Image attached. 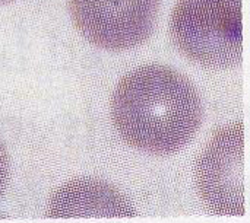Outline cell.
<instances>
[{
  "label": "cell",
  "instance_id": "obj_4",
  "mask_svg": "<svg viewBox=\"0 0 250 223\" xmlns=\"http://www.w3.org/2000/svg\"><path fill=\"white\" fill-rule=\"evenodd\" d=\"M161 0H67L79 34L103 50L125 51L152 34Z\"/></svg>",
  "mask_w": 250,
  "mask_h": 223
},
{
  "label": "cell",
  "instance_id": "obj_6",
  "mask_svg": "<svg viewBox=\"0 0 250 223\" xmlns=\"http://www.w3.org/2000/svg\"><path fill=\"white\" fill-rule=\"evenodd\" d=\"M9 172H10L9 156H7L4 145L0 142V197L3 196V193L6 190V186H7V181H9Z\"/></svg>",
  "mask_w": 250,
  "mask_h": 223
},
{
  "label": "cell",
  "instance_id": "obj_1",
  "mask_svg": "<svg viewBox=\"0 0 250 223\" xmlns=\"http://www.w3.org/2000/svg\"><path fill=\"white\" fill-rule=\"evenodd\" d=\"M202 115V101L192 80L163 64L129 72L111 98L119 136L129 146L158 156L186 148L199 131Z\"/></svg>",
  "mask_w": 250,
  "mask_h": 223
},
{
  "label": "cell",
  "instance_id": "obj_7",
  "mask_svg": "<svg viewBox=\"0 0 250 223\" xmlns=\"http://www.w3.org/2000/svg\"><path fill=\"white\" fill-rule=\"evenodd\" d=\"M13 0H0V4H6V3H10Z\"/></svg>",
  "mask_w": 250,
  "mask_h": 223
},
{
  "label": "cell",
  "instance_id": "obj_5",
  "mask_svg": "<svg viewBox=\"0 0 250 223\" xmlns=\"http://www.w3.org/2000/svg\"><path fill=\"white\" fill-rule=\"evenodd\" d=\"M51 219L78 218H132V203L107 183L78 178L57 188L47 206Z\"/></svg>",
  "mask_w": 250,
  "mask_h": 223
},
{
  "label": "cell",
  "instance_id": "obj_2",
  "mask_svg": "<svg viewBox=\"0 0 250 223\" xmlns=\"http://www.w3.org/2000/svg\"><path fill=\"white\" fill-rule=\"evenodd\" d=\"M170 32L193 63L218 70L236 67L243 57V1L179 0Z\"/></svg>",
  "mask_w": 250,
  "mask_h": 223
},
{
  "label": "cell",
  "instance_id": "obj_3",
  "mask_svg": "<svg viewBox=\"0 0 250 223\" xmlns=\"http://www.w3.org/2000/svg\"><path fill=\"white\" fill-rule=\"evenodd\" d=\"M196 187L204 204L218 216L245 215V127L218 129L196 162Z\"/></svg>",
  "mask_w": 250,
  "mask_h": 223
}]
</instances>
